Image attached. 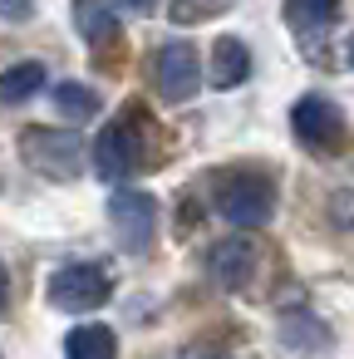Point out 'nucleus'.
<instances>
[{
  "instance_id": "f257e3e1",
  "label": "nucleus",
  "mask_w": 354,
  "mask_h": 359,
  "mask_svg": "<svg viewBox=\"0 0 354 359\" xmlns=\"http://www.w3.org/2000/svg\"><path fill=\"white\" fill-rule=\"evenodd\" d=\"M20 153H25V163L35 172L55 177V182L79 177L84 163H89V148H84V138L74 128H30L25 143H20Z\"/></svg>"
},
{
  "instance_id": "f03ea898",
  "label": "nucleus",
  "mask_w": 354,
  "mask_h": 359,
  "mask_svg": "<svg viewBox=\"0 0 354 359\" xmlns=\"http://www.w3.org/2000/svg\"><path fill=\"white\" fill-rule=\"evenodd\" d=\"M109 295H114V280H109V271L94 266V261L60 266V271L50 276V285H45V300H50L55 310H69V315H89V310H99Z\"/></svg>"
},
{
  "instance_id": "7ed1b4c3",
  "label": "nucleus",
  "mask_w": 354,
  "mask_h": 359,
  "mask_svg": "<svg viewBox=\"0 0 354 359\" xmlns=\"http://www.w3.org/2000/svg\"><path fill=\"white\" fill-rule=\"evenodd\" d=\"M217 212L241 226V231H256L275 217V187L261 177V172H236L217 187Z\"/></svg>"
},
{
  "instance_id": "20e7f679",
  "label": "nucleus",
  "mask_w": 354,
  "mask_h": 359,
  "mask_svg": "<svg viewBox=\"0 0 354 359\" xmlns=\"http://www.w3.org/2000/svg\"><path fill=\"white\" fill-rule=\"evenodd\" d=\"M109 226H114L123 251L143 256L153 246V236H158V202L148 192H138V187H123V192L109 197Z\"/></svg>"
},
{
  "instance_id": "39448f33",
  "label": "nucleus",
  "mask_w": 354,
  "mask_h": 359,
  "mask_svg": "<svg viewBox=\"0 0 354 359\" xmlns=\"http://www.w3.org/2000/svg\"><path fill=\"white\" fill-rule=\"evenodd\" d=\"M290 123H295V138H300L305 148H315V153H339L344 138H349V123H344L339 104L325 99V94H305V99L290 109Z\"/></svg>"
},
{
  "instance_id": "423d86ee",
  "label": "nucleus",
  "mask_w": 354,
  "mask_h": 359,
  "mask_svg": "<svg viewBox=\"0 0 354 359\" xmlns=\"http://www.w3.org/2000/svg\"><path fill=\"white\" fill-rule=\"evenodd\" d=\"M153 84L168 104H187L197 89H202V60L187 40H168L158 55H153Z\"/></svg>"
},
{
  "instance_id": "0eeeda50",
  "label": "nucleus",
  "mask_w": 354,
  "mask_h": 359,
  "mask_svg": "<svg viewBox=\"0 0 354 359\" xmlns=\"http://www.w3.org/2000/svg\"><path fill=\"white\" fill-rule=\"evenodd\" d=\"M133 168H143V138H138V123H133L128 114H118V118L99 133V143H94V172L109 177V182H118V177H128Z\"/></svg>"
},
{
  "instance_id": "6e6552de",
  "label": "nucleus",
  "mask_w": 354,
  "mask_h": 359,
  "mask_svg": "<svg viewBox=\"0 0 354 359\" xmlns=\"http://www.w3.org/2000/svg\"><path fill=\"white\" fill-rule=\"evenodd\" d=\"M212 84L217 89H241L246 84V74H251V50H246V40H236V35H222L217 45H212Z\"/></svg>"
},
{
  "instance_id": "1a4fd4ad",
  "label": "nucleus",
  "mask_w": 354,
  "mask_h": 359,
  "mask_svg": "<svg viewBox=\"0 0 354 359\" xmlns=\"http://www.w3.org/2000/svg\"><path fill=\"white\" fill-rule=\"evenodd\" d=\"M207 266L217 271V280L222 285H246V276H251V241L246 236H231V241H217L212 246V256H207Z\"/></svg>"
},
{
  "instance_id": "9d476101",
  "label": "nucleus",
  "mask_w": 354,
  "mask_h": 359,
  "mask_svg": "<svg viewBox=\"0 0 354 359\" xmlns=\"http://www.w3.org/2000/svg\"><path fill=\"white\" fill-rule=\"evenodd\" d=\"M64 359H118V334L109 325H74L64 334Z\"/></svg>"
},
{
  "instance_id": "9b49d317",
  "label": "nucleus",
  "mask_w": 354,
  "mask_h": 359,
  "mask_svg": "<svg viewBox=\"0 0 354 359\" xmlns=\"http://www.w3.org/2000/svg\"><path fill=\"white\" fill-rule=\"evenodd\" d=\"M45 65L40 60H20V65H11L6 74H0V104H25V99H35L40 89H45Z\"/></svg>"
},
{
  "instance_id": "f8f14e48",
  "label": "nucleus",
  "mask_w": 354,
  "mask_h": 359,
  "mask_svg": "<svg viewBox=\"0 0 354 359\" xmlns=\"http://www.w3.org/2000/svg\"><path fill=\"white\" fill-rule=\"evenodd\" d=\"M50 104H55L64 118H74V123H84V118H94V114H99V94H94L89 84H79V79L55 84V89H50Z\"/></svg>"
},
{
  "instance_id": "ddd939ff",
  "label": "nucleus",
  "mask_w": 354,
  "mask_h": 359,
  "mask_svg": "<svg viewBox=\"0 0 354 359\" xmlns=\"http://www.w3.org/2000/svg\"><path fill=\"white\" fill-rule=\"evenodd\" d=\"M74 25H79V35H84L89 45L118 35V15L104 6V0H74Z\"/></svg>"
},
{
  "instance_id": "4468645a",
  "label": "nucleus",
  "mask_w": 354,
  "mask_h": 359,
  "mask_svg": "<svg viewBox=\"0 0 354 359\" xmlns=\"http://www.w3.org/2000/svg\"><path fill=\"white\" fill-rule=\"evenodd\" d=\"M334 11H339V0H285V20L290 25H325V20H334Z\"/></svg>"
},
{
  "instance_id": "2eb2a0df",
  "label": "nucleus",
  "mask_w": 354,
  "mask_h": 359,
  "mask_svg": "<svg viewBox=\"0 0 354 359\" xmlns=\"http://www.w3.org/2000/svg\"><path fill=\"white\" fill-rule=\"evenodd\" d=\"M217 11H222V0H168V20H177V25H197Z\"/></svg>"
},
{
  "instance_id": "dca6fc26",
  "label": "nucleus",
  "mask_w": 354,
  "mask_h": 359,
  "mask_svg": "<svg viewBox=\"0 0 354 359\" xmlns=\"http://www.w3.org/2000/svg\"><path fill=\"white\" fill-rule=\"evenodd\" d=\"M0 20L30 25V20H35V0H0Z\"/></svg>"
},
{
  "instance_id": "f3484780",
  "label": "nucleus",
  "mask_w": 354,
  "mask_h": 359,
  "mask_svg": "<svg viewBox=\"0 0 354 359\" xmlns=\"http://www.w3.org/2000/svg\"><path fill=\"white\" fill-rule=\"evenodd\" d=\"M128 6H133V11H153V6H158V0H128Z\"/></svg>"
},
{
  "instance_id": "a211bd4d",
  "label": "nucleus",
  "mask_w": 354,
  "mask_h": 359,
  "mask_svg": "<svg viewBox=\"0 0 354 359\" xmlns=\"http://www.w3.org/2000/svg\"><path fill=\"white\" fill-rule=\"evenodd\" d=\"M0 310H6V271H0Z\"/></svg>"
},
{
  "instance_id": "6ab92c4d",
  "label": "nucleus",
  "mask_w": 354,
  "mask_h": 359,
  "mask_svg": "<svg viewBox=\"0 0 354 359\" xmlns=\"http://www.w3.org/2000/svg\"><path fill=\"white\" fill-rule=\"evenodd\" d=\"M344 60H349V65H354V40H349V55H344Z\"/></svg>"
}]
</instances>
